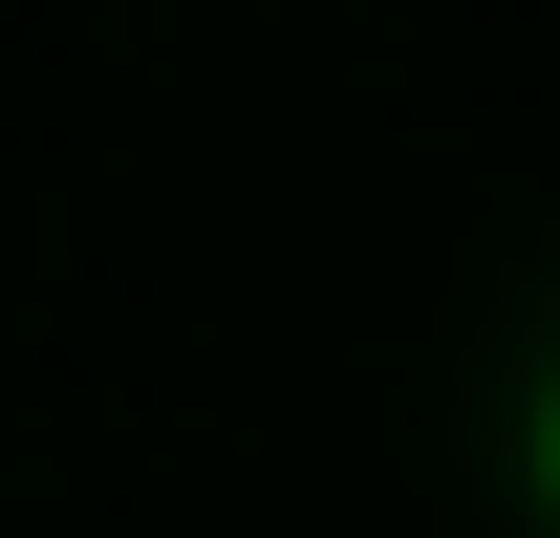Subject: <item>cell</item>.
Listing matches in <instances>:
<instances>
[{"instance_id": "cell-1", "label": "cell", "mask_w": 560, "mask_h": 538, "mask_svg": "<svg viewBox=\"0 0 560 538\" xmlns=\"http://www.w3.org/2000/svg\"><path fill=\"white\" fill-rule=\"evenodd\" d=\"M517 473H539V517H560V366H539V409H517Z\"/></svg>"}]
</instances>
